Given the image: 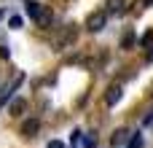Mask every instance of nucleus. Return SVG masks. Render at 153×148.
<instances>
[{"instance_id": "nucleus-13", "label": "nucleus", "mask_w": 153, "mask_h": 148, "mask_svg": "<svg viewBox=\"0 0 153 148\" xmlns=\"http://www.w3.org/2000/svg\"><path fill=\"white\" fill-rule=\"evenodd\" d=\"M143 3H145V5H151V3H153V0H143Z\"/></svg>"}, {"instance_id": "nucleus-7", "label": "nucleus", "mask_w": 153, "mask_h": 148, "mask_svg": "<svg viewBox=\"0 0 153 148\" xmlns=\"http://www.w3.org/2000/svg\"><path fill=\"white\" fill-rule=\"evenodd\" d=\"M129 148H143V138H140V135H132V140H129Z\"/></svg>"}, {"instance_id": "nucleus-1", "label": "nucleus", "mask_w": 153, "mask_h": 148, "mask_svg": "<svg viewBox=\"0 0 153 148\" xmlns=\"http://www.w3.org/2000/svg\"><path fill=\"white\" fill-rule=\"evenodd\" d=\"M105 22H108V13H105V11H97V13L89 16V30H91V32H100V30L105 27Z\"/></svg>"}, {"instance_id": "nucleus-3", "label": "nucleus", "mask_w": 153, "mask_h": 148, "mask_svg": "<svg viewBox=\"0 0 153 148\" xmlns=\"http://www.w3.org/2000/svg\"><path fill=\"white\" fill-rule=\"evenodd\" d=\"M38 129H40V121H38V119H32V121H27V124L22 127V135H24V138H35V132H38Z\"/></svg>"}, {"instance_id": "nucleus-12", "label": "nucleus", "mask_w": 153, "mask_h": 148, "mask_svg": "<svg viewBox=\"0 0 153 148\" xmlns=\"http://www.w3.org/2000/svg\"><path fill=\"white\" fill-rule=\"evenodd\" d=\"M48 148H65V146H62L59 140H51V143H48Z\"/></svg>"}, {"instance_id": "nucleus-2", "label": "nucleus", "mask_w": 153, "mask_h": 148, "mask_svg": "<svg viewBox=\"0 0 153 148\" xmlns=\"http://www.w3.org/2000/svg\"><path fill=\"white\" fill-rule=\"evenodd\" d=\"M24 13H27L30 19H40V3L27 0V3H24Z\"/></svg>"}, {"instance_id": "nucleus-6", "label": "nucleus", "mask_w": 153, "mask_h": 148, "mask_svg": "<svg viewBox=\"0 0 153 148\" xmlns=\"http://www.w3.org/2000/svg\"><path fill=\"white\" fill-rule=\"evenodd\" d=\"M124 140H126V129H118L110 143H113V148H118V146H124Z\"/></svg>"}, {"instance_id": "nucleus-9", "label": "nucleus", "mask_w": 153, "mask_h": 148, "mask_svg": "<svg viewBox=\"0 0 153 148\" xmlns=\"http://www.w3.org/2000/svg\"><path fill=\"white\" fill-rule=\"evenodd\" d=\"M124 8V0H110V11H121Z\"/></svg>"}, {"instance_id": "nucleus-4", "label": "nucleus", "mask_w": 153, "mask_h": 148, "mask_svg": "<svg viewBox=\"0 0 153 148\" xmlns=\"http://www.w3.org/2000/svg\"><path fill=\"white\" fill-rule=\"evenodd\" d=\"M121 100V86H110L108 89V105H116Z\"/></svg>"}, {"instance_id": "nucleus-11", "label": "nucleus", "mask_w": 153, "mask_h": 148, "mask_svg": "<svg viewBox=\"0 0 153 148\" xmlns=\"http://www.w3.org/2000/svg\"><path fill=\"white\" fill-rule=\"evenodd\" d=\"M8 97H11V89H5V92L0 94V105H3V102H8Z\"/></svg>"}, {"instance_id": "nucleus-5", "label": "nucleus", "mask_w": 153, "mask_h": 148, "mask_svg": "<svg viewBox=\"0 0 153 148\" xmlns=\"http://www.w3.org/2000/svg\"><path fill=\"white\" fill-rule=\"evenodd\" d=\"M24 108H27V102H24V100H13V102H11V113H13V116H22V113H24Z\"/></svg>"}, {"instance_id": "nucleus-10", "label": "nucleus", "mask_w": 153, "mask_h": 148, "mask_svg": "<svg viewBox=\"0 0 153 148\" xmlns=\"http://www.w3.org/2000/svg\"><path fill=\"white\" fill-rule=\"evenodd\" d=\"M83 146L86 148H97V138H83Z\"/></svg>"}, {"instance_id": "nucleus-8", "label": "nucleus", "mask_w": 153, "mask_h": 148, "mask_svg": "<svg viewBox=\"0 0 153 148\" xmlns=\"http://www.w3.org/2000/svg\"><path fill=\"white\" fill-rule=\"evenodd\" d=\"M8 24H11L13 30H19V27H22V16H11V22H8Z\"/></svg>"}]
</instances>
